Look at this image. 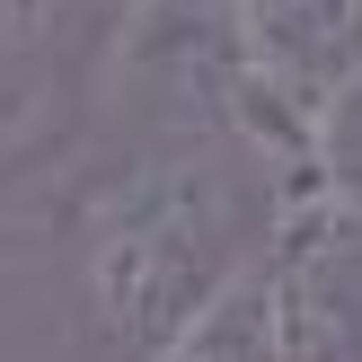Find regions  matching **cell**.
I'll list each match as a JSON object with an SVG mask.
<instances>
[{"label": "cell", "instance_id": "277c9868", "mask_svg": "<svg viewBox=\"0 0 362 362\" xmlns=\"http://www.w3.org/2000/svg\"><path fill=\"white\" fill-rule=\"evenodd\" d=\"M141 362H292L265 257H247V265H239V274H230L212 300H194V310L177 318V327L159 336Z\"/></svg>", "mask_w": 362, "mask_h": 362}, {"label": "cell", "instance_id": "5b68a950", "mask_svg": "<svg viewBox=\"0 0 362 362\" xmlns=\"http://www.w3.org/2000/svg\"><path fill=\"white\" fill-rule=\"evenodd\" d=\"M62 18V0H0V45H27Z\"/></svg>", "mask_w": 362, "mask_h": 362}, {"label": "cell", "instance_id": "7a4b0ae2", "mask_svg": "<svg viewBox=\"0 0 362 362\" xmlns=\"http://www.w3.org/2000/svg\"><path fill=\"white\" fill-rule=\"evenodd\" d=\"M265 274L292 362H362V194H345L327 168L292 177L265 239Z\"/></svg>", "mask_w": 362, "mask_h": 362}, {"label": "cell", "instance_id": "6da1fadb", "mask_svg": "<svg viewBox=\"0 0 362 362\" xmlns=\"http://www.w3.org/2000/svg\"><path fill=\"white\" fill-rule=\"evenodd\" d=\"M283 168L239 133H177L133 151L80 194V310L115 354H151L194 300H212L247 257H265L283 212Z\"/></svg>", "mask_w": 362, "mask_h": 362}, {"label": "cell", "instance_id": "3957f363", "mask_svg": "<svg viewBox=\"0 0 362 362\" xmlns=\"http://www.w3.org/2000/svg\"><path fill=\"white\" fill-rule=\"evenodd\" d=\"M230 18L265 88H283L310 124H327V106L362 80V0H230Z\"/></svg>", "mask_w": 362, "mask_h": 362}, {"label": "cell", "instance_id": "8992f818", "mask_svg": "<svg viewBox=\"0 0 362 362\" xmlns=\"http://www.w3.org/2000/svg\"><path fill=\"white\" fill-rule=\"evenodd\" d=\"M0 53H9V45H0ZM0 98H27V88H9V80H0Z\"/></svg>", "mask_w": 362, "mask_h": 362}]
</instances>
